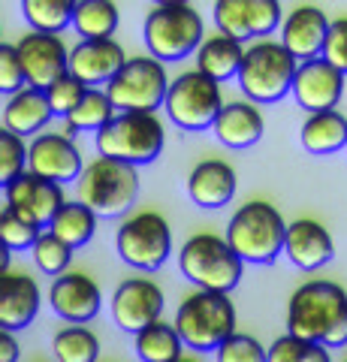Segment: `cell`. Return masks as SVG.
<instances>
[{
    "label": "cell",
    "mask_w": 347,
    "mask_h": 362,
    "mask_svg": "<svg viewBox=\"0 0 347 362\" xmlns=\"http://www.w3.org/2000/svg\"><path fill=\"white\" fill-rule=\"evenodd\" d=\"M287 332L323 347L347 344V290L332 281H305L287 302Z\"/></svg>",
    "instance_id": "6da1fadb"
},
{
    "label": "cell",
    "mask_w": 347,
    "mask_h": 362,
    "mask_svg": "<svg viewBox=\"0 0 347 362\" xmlns=\"http://www.w3.org/2000/svg\"><path fill=\"white\" fill-rule=\"evenodd\" d=\"M227 242L242 257V263L272 266L284 254L287 223L272 202L254 199L233 214L227 223Z\"/></svg>",
    "instance_id": "7a4b0ae2"
},
{
    "label": "cell",
    "mask_w": 347,
    "mask_h": 362,
    "mask_svg": "<svg viewBox=\"0 0 347 362\" xmlns=\"http://www.w3.org/2000/svg\"><path fill=\"white\" fill-rule=\"evenodd\" d=\"M299 61L290 54L284 42L260 40L245 49L239 70V85L251 103H278L293 90Z\"/></svg>",
    "instance_id": "3957f363"
},
{
    "label": "cell",
    "mask_w": 347,
    "mask_h": 362,
    "mask_svg": "<svg viewBox=\"0 0 347 362\" xmlns=\"http://www.w3.org/2000/svg\"><path fill=\"white\" fill-rule=\"evenodd\" d=\"M76 197L97 218H121L139 197V166L112 160V157H97L76 181Z\"/></svg>",
    "instance_id": "277c9868"
},
{
    "label": "cell",
    "mask_w": 347,
    "mask_h": 362,
    "mask_svg": "<svg viewBox=\"0 0 347 362\" xmlns=\"http://www.w3.org/2000/svg\"><path fill=\"white\" fill-rule=\"evenodd\" d=\"M175 329L194 350H218L230 335H236V305L230 293L196 290L178 305Z\"/></svg>",
    "instance_id": "5b68a950"
},
{
    "label": "cell",
    "mask_w": 347,
    "mask_h": 362,
    "mask_svg": "<svg viewBox=\"0 0 347 362\" xmlns=\"http://www.w3.org/2000/svg\"><path fill=\"white\" fill-rule=\"evenodd\" d=\"M178 269L199 290L230 293L239 287L245 263L227 239H220L215 233H196L178 251Z\"/></svg>",
    "instance_id": "8992f818"
},
{
    "label": "cell",
    "mask_w": 347,
    "mask_h": 362,
    "mask_svg": "<svg viewBox=\"0 0 347 362\" xmlns=\"http://www.w3.org/2000/svg\"><path fill=\"white\" fill-rule=\"evenodd\" d=\"M206 42L203 18L190 4L172 0V4H158L145 18V45L151 58L163 61H182L187 54L199 52Z\"/></svg>",
    "instance_id": "52a82bcc"
},
{
    "label": "cell",
    "mask_w": 347,
    "mask_h": 362,
    "mask_svg": "<svg viewBox=\"0 0 347 362\" xmlns=\"http://www.w3.org/2000/svg\"><path fill=\"white\" fill-rule=\"evenodd\" d=\"M163 124L158 115L145 112H118L103 130L97 133V151L100 157L142 166L154 163L163 151Z\"/></svg>",
    "instance_id": "ba28073f"
},
{
    "label": "cell",
    "mask_w": 347,
    "mask_h": 362,
    "mask_svg": "<svg viewBox=\"0 0 347 362\" xmlns=\"http://www.w3.org/2000/svg\"><path fill=\"white\" fill-rule=\"evenodd\" d=\"M223 94H220V82L208 78L206 73L190 70L172 78L170 94H166V112L170 121L182 130H208L215 127L218 115L223 112Z\"/></svg>",
    "instance_id": "9c48e42d"
},
{
    "label": "cell",
    "mask_w": 347,
    "mask_h": 362,
    "mask_svg": "<svg viewBox=\"0 0 347 362\" xmlns=\"http://www.w3.org/2000/svg\"><path fill=\"white\" fill-rule=\"evenodd\" d=\"M170 78L158 58H130L121 73L106 85L109 100L121 112H145L154 115L160 106H166V94H170Z\"/></svg>",
    "instance_id": "30bf717a"
},
{
    "label": "cell",
    "mask_w": 347,
    "mask_h": 362,
    "mask_svg": "<svg viewBox=\"0 0 347 362\" xmlns=\"http://www.w3.org/2000/svg\"><path fill=\"white\" fill-rule=\"evenodd\" d=\"M115 247H118V257L127 266L154 272L172 254V230L163 214L139 211L121 223V230L115 235Z\"/></svg>",
    "instance_id": "8fae6325"
},
{
    "label": "cell",
    "mask_w": 347,
    "mask_h": 362,
    "mask_svg": "<svg viewBox=\"0 0 347 362\" xmlns=\"http://www.w3.org/2000/svg\"><path fill=\"white\" fill-rule=\"evenodd\" d=\"M215 25L220 33H227V37L239 42L245 40L260 42L275 28L284 25V16L278 0H218Z\"/></svg>",
    "instance_id": "7c38bea8"
},
{
    "label": "cell",
    "mask_w": 347,
    "mask_h": 362,
    "mask_svg": "<svg viewBox=\"0 0 347 362\" xmlns=\"http://www.w3.org/2000/svg\"><path fill=\"white\" fill-rule=\"evenodd\" d=\"M21 66H25L28 85L37 90H49L61 76L70 73V49L58 33L30 30L18 40Z\"/></svg>",
    "instance_id": "4fadbf2b"
},
{
    "label": "cell",
    "mask_w": 347,
    "mask_h": 362,
    "mask_svg": "<svg viewBox=\"0 0 347 362\" xmlns=\"http://www.w3.org/2000/svg\"><path fill=\"white\" fill-rule=\"evenodd\" d=\"M6 194V209L18 211L21 218L33 221L37 226H49L54 221V214L64 209V185L49 181L37 173H21L16 181H9L4 187Z\"/></svg>",
    "instance_id": "5bb4252c"
},
{
    "label": "cell",
    "mask_w": 347,
    "mask_h": 362,
    "mask_svg": "<svg viewBox=\"0 0 347 362\" xmlns=\"http://www.w3.org/2000/svg\"><path fill=\"white\" fill-rule=\"evenodd\" d=\"M163 302V290L151 278H130L112 296V317L124 332L139 335L160 320Z\"/></svg>",
    "instance_id": "9a60e30c"
},
{
    "label": "cell",
    "mask_w": 347,
    "mask_h": 362,
    "mask_svg": "<svg viewBox=\"0 0 347 362\" xmlns=\"http://www.w3.org/2000/svg\"><path fill=\"white\" fill-rule=\"evenodd\" d=\"M344 73L339 66H332L327 58H314L299 64L296 82H293V100L299 109H305L308 115L317 112H332L339 106V100L344 94Z\"/></svg>",
    "instance_id": "2e32d148"
},
{
    "label": "cell",
    "mask_w": 347,
    "mask_h": 362,
    "mask_svg": "<svg viewBox=\"0 0 347 362\" xmlns=\"http://www.w3.org/2000/svg\"><path fill=\"white\" fill-rule=\"evenodd\" d=\"M28 169L49 181H58V185L79 181L85 173L82 151L76 148L73 136H64V133H40L30 142Z\"/></svg>",
    "instance_id": "e0dca14e"
},
{
    "label": "cell",
    "mask_w": 347,
    "mask_h": 362,
    "mask_svg": "<svg viewBox=\"0 0 347 362\" xmlns=\"http://www.w3.org/2000/svg\"><path fill=\"white\" fill-rule=\"evenodd\" d=\"M52 311L64 317L66 323H88L100 314V305H103V293L94 278L82 275V272H66V275L54 278L52 293H49Z\"/></svg>",
    "instance_id": "ac0fdd59"
},
{
    "label": "cell",
    "mask_w": 347,
    "mask_h": 362,
    "mask_svg": "<svg viewBox=\"0 0 347 362\" xmlns=\"http://www.w3.org/2000/svg\"><path fill=\"white\" fill-rule=\"evenodd\" d=\"M329 28L332 21L327 18L320 6H311V4H302L296 6L293 13L284 18L281 25V42L290 49L296 61H314L323 58V49H327V37H329Z\"/></svg>",
    "instance_id": "d6986e66"
},
{
    "label": "cell",
    "mask_w": 347,
    "mask_h": 362,
    "mask_svg": "<svg viewBox=\"0 0 347 362\" xmlns=\"http://www.w3.org/2000/svg\"><path fill=\"white\" fill-rule=\"evenodd\" d=\"M127 61L130 58L124 54L118 40H82L70 52V73L82 85L97 88V85H109Z\"/></svg>",
    "instance_id": "ffe728a7"
},
{
    "label": "cell",
    "mask_w": 347,
    "mask_h": 362,
    "mask_svg": "<svg viewBox=\"0 0 347 362\" xmlns=\"http://www.w3.org/2000/svg\"><path fill=\"white\" fill-rule=\"evenodd\" d=\"M284 254L296 269L314 272V269H323L335 257V242L323 223L311 218H299L287 226Z\"/></svg>",
    "instance_id": "44dd1931"
},
{
    "label": "cell",
    "mask_w": 347,
    "mask_h": 362,
    "mask_svg": "<svg viewBox=\"0 0 347 362\" xmlns=\"http://www.w3.org/2000/svg\"><path fill=\"white\" fill-rule=\"evenodd\" d=\"M40 311V287L30 275L6 272L0 278V326L9 332L28 329Z\"/></svg>",
    "instance_id": "7402d4cb"
},
{
    "label": "cell",
    "mask_w": 347,
    "mask_h": 362,
    "mask_svg": "<svg viewBox=\"0 0 347 362\" xmlns=\"http://www.w3.org/2000/svg\"><path fill=\"white\" fill-rule=\"evenodd\" d=\"M187 194L199 209H223L236 197V169L223 160H203L187 175Z\"/></svg>",
    "instance_id": "603a6c76"
},
{
    "label": "cell",
    "mask_w": 347,
    "mask_h": 362,
    "mask_svg": "<svg viewBox=\"0 0 347 362\" xmlns=\"http://www.w3.org/2000/svg\"><path fill=\"white\" fill-rule=\"evenodd\" d=\"M263 115L251 100H236V103H227L223 112L215 121V136L218 142H223L227 148H251L263 139Z\"/></svg>",
    "instance_id": "cb8c5ba5"
},
{
    "label": "cell",
    "mask_w": 347,
    "mask_h": 362,
    "mask_svg": "<svg viewBox=\"0 0 347 362\" xmlns=\"http://www.w3.org/2000/svg\"><path fill=\"white\" fill-rule=\"evenodd\" d=\"M52 118H54V112H52L46 90H37V88H25L21 94L9 97L4 106V127L21 136V139L30 133H40Z\"/></svg>",
    "instance_id": "d4e9b609"
},
{
    "label": "cell",
    "mask_w": 347,
    "mask_h": 362,
    "mask_svg": "<svg viewBox=\"0 0 347 362\" xmlns=\"http://www.w3.org/2000/svg\"><path fill=\"white\" fill-rule=\"evenodd\" d=\"M299 142H302V148L314 157L341 151V148H347V118L339 109L308 115L299 130Z\"/></svg>",
    "instance_id": "484cf974"
},
{
    "label": "cell",
    "mask_w": 347,
    "mask_h": 362,
    "mask_svg": "<svg viewBox=\"0 0 347 362\" xmlns=\"http://www.w3.org/2000/svg\"><path fill=\"white\" fill-rule=\"evenodd\" d=\"M242 61H245L242 42L220 30L215 37H206V42L199 45V52H196V70L206 73L208 78H215V82H227L233 76L239 78Z\"/></svg>",
    "instance_id": "4316f807"
},
{
    "label": "cell",
    "mask_w": 347,
    "mask_h": 362,
    "mask_svg": "<svg viewBox=\"0 0 347 362\" xmlns=\"http://www.w3.org/2000/svg\"><path fill=\"white\" fill-rule=\"evenodd\" d=\"M49 230L58 235L61 242H66L76 251V247H85L94 239L97 230V214L85 206V202H64V209L54 214V221L49 223Z\"/></svg>",
    "instance_id": "83f0119b"
},
{
    "label": "cell",
    "mask_w": 347,
    "mask_h": 362,
    "mask_svg": "<svg viewBox=\"0 0 347 362\" xmlns=\"http://www.w3.org/2000/svg\"><path fill=\"white\" fill-rule=\"evenodd\" d=\"M73 28L82 40H112V33L118 30V6L109 0H79Z\"/></svg>",
    "instance_id": "f1b7e54d"
},
{
    "label": "cell",
    "mask_w": 347,
    "mask_h": 362,
    "mask_svg": "<svg viewBox=\"0 0 347 362\" xmlns=\"http://www.w3.org/2000/svg\"><path fill=\"white\" fill-rule=\"evenodd\" d=\"M182 335H178L175 326L170 323H151L148 329H142L136 335V356L142 362H175L182 359Z\"/></svg>",
    "instance_id": "f546056e"
},
{
    "label": "cell",
    "mask_w": 347,
    "mask_h": 362,
    "mask_svg": "<svg viewBox=\"0 0 347 362\" xmlns=\"http://www.w3.org/2000/svg\"><path fill=\"white\" fill-rule=\"evenodd\" d=\"M115 115H118V109H115V103L109 100L106 90L91 88V90L85 94V100L79 103V109H76L73 115L66 118V133H70V136H76V133H88V130L100 133V130H103Z\"/></svg>",
    "instance_id": "4dcf8cb0"
},
{
    "label": "cell",
    "mask_w": 347,
    "mask_h": 362,
    "mask_svg": "<svg viewBox=\"0 0 347 362\" xmlns=\"http://www.w3.org/2000/svg\"><path fill=\"white\" fill-rule=\"evenodd\" d=\"M52 350L58 362H97L100 356V338L88 329V326H64L54 332Z\"/></svg>",
    "instance_id": "1f68e13d"
},
{
    "label": "cell",
    "mask_w": 347,
    "mask_h": 362,
    "mask_svg": "<svg viewBox=\"0 0 347 362\" xmlns=\"http://www.w3.org/2000/svg\"><path fill=\"white\" fill-rule=\"evenodd\" d=\"M28 25L40 33H61L66 25H73L76 4L73 0H25L21 4Z\"/></svg>",
    "instance_id": "d6a6232c"
},
{
    "label": "cell",
    "mask_w": 347,
    "mask_h": 362,
    "mask_svg": "<svg viewBox=\"0 0 347 362\" xmlns=\"http://www.w3.org/2000/svg\"><path fill=\"white\" fill-rule=\"evenodd\" d=\"M42 233H46L42 226L21 218L13 209H4V214H0V239H4L6 251H33Z\"/></svg>",
    "instance_id": "836d02e7"
},
{
    "label": "cell",
    "mask_w": 347,
    "mask_h": 362,
    "mask_svg": "<svg viewBox=\"0 0 347 362\" xmlns=\"http://www.w3.org/2000/svg\"><path fill=\"white\" fill-rule=\"evenodd\" d=\"M269 362H332V356L323 344L305 341V338H296L287 332L281 338H275L272 347H269Z\"/></svg>",
    "instance_id": "e575fe53"
},
{
    "label": "cell",
    "mask_w": 347,
    "mask_h": 362,
    "mask_svg": "<svg viewBox=\"0 0 347 362\" xmlns=\"http://www.w3.org/2000/svg\"><path fill=\"white\" fill-rule=\"evenodd\" d=\"M33 263H37L40 272H46V275H66V266H70V257H73V247L61 242L58 235L52 230H46L40 235V242L33 245Z\"/></svg>",
    "instance_id": "d590c367"
},
{
    "label": "cell",
    "mask_w": 347,
    "mask_h": 362,
    "mask_svg": "<svg viewBox=\"0 0 347 362\" xmlns=\"http://www.w3.org/2000/svg\"><path fill=\"white\" fill-rule=\"evenodd\" d=\"M30 157V145H25L21 136H16L13 130H0V185H9L16 181L21 173H28L25 163Z\"/></svg>",
    "instance_id": "8d00e7d4"
},
{
    "label": "cell",
    "mask_w": 347,
    "mask_h": 362,
    "mask_svg": "<svg viewBox=\"0 0 347 362\" xmlns=\"http://www.w3.org/2000/svg\"><path fill=\"white\" fill-rule=\"evenodd\" d=\"M88 90H91V88L82 85L73 73H66V76H61L58 82H54V85L46 90V97H49V103H52V112H54V115L70 118L73 112L79 109V103L85 100Z\"/></svg>",
    "instance_id": "74e56055"
},
{
    "label": "cell",
    "mask_w": 347,
    "mask_h": 362,
    "mask_svg": "<svg viewBox=\"0 0 347 362\" xmlns=\"http://www.w3.org/2000/svg\"><path fill=\"white\" fill-rule=\"evenodd\" d=\"M218 362H269V350L254 335L236 332L218 347Z\"/></svg>",
    "instance_id": "f35d334b"
},
{
    "label": "cell",
    "mask_w": 347,
    "mask_h": 362,
    "mask_svg": "<svg viewBox=\"0 0 347 362\" xmlns=\"http://www.w3.org/2000/svg\"><path fill=\"white\" fill-rule=\"evenodd\" d=\"M28 85V76H25V66H21V54H18V45H9L4 42L0 45V90L9 97L21 94Z\"/></svg>",
    "instance_id": "ab89813d"
},
{
    "label": "cell",
    "mask_w": 347,
    "mask_h": 362,
    "mask_svg": "<svg viewBox=\"0 0 347 362\" xmlns=\"http://www.w3.org/2000/svg\"><path fill=\"white\" fill-rule=\"evenodd\" d=\"M323 58H327L332 66L347 76V18H335L327 37V49H323Z\"/></svg>",
    "instance_id": "60d3db41"
},
{
    "label": "cell",
    "mask_w": 347,
    "mask_h": 362,
    "mask_svg": "<svg viewBox=\"0 0 347 362\" xmlns=\"http://www.w3.org/2000/svg\"><path fill=\"white\" fill-rule=\"evenodd\" d=\"M18 359V341L9 329H0V362H16Z\"/></svg>",
    "instance_id": "b9f144b4"
},
{
    "label": "cell",
    "mask_w": 347,
    "mask_h": 362,
    "mask_svg": "<svg viewBox=\"0 0 347 362\" xmlns=\"http://www.w3.org/2000/svg\"><path fill=\"white\" fill-rule=\"evenodd\" d=\"M175 362H196V359H184V356H182V359H175Z\"/></svg>",
    "instance_id": "7bdbcfd3"
},
{
    "label": "cell",
    "mask_w": 347,
    "mask_h": 362,
    "mask_svg": "<svg viewBox=\"0 0 347 362\" xmlns=\"http://www.w3.org/2000/svg\"><path fill=\"white\" fill-rule=\"evenodd\" d=\"M344 362H347V359H344Z\"/></svg>",
    "instance_id": "ee69618b"
}]
</instances>
